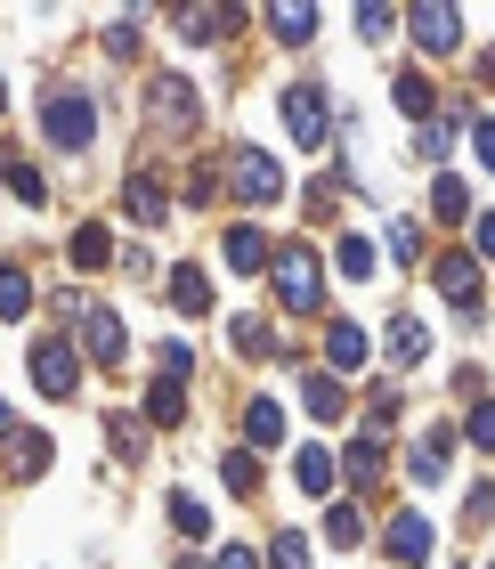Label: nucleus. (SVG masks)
Returning a JSON list of instances; mask_svg holds the SVG:
<instances>
[{
  "mask_svg": "<svg viewBox=\"0 0 495 569\" xmlns=\"http://www.w3.org/2000/svg\"><path fill=\"white\" fill-rule=\"evenodd\" d=\"M269 284H276L284 318H317V309H325V261H317V244H276Z\"/></svg>",
  "mask_w": 495,
  "mask_h": 569,
  "instance_id": "f257e3e1",
  "label": "nucleus"
},
{
  "mask_svg": "<svg viewBox=\"0 0 495 569\" xmlns=\"http://www.w3.org/2000/svg\"><path fill=\"white\" fill-rule=\"evenodd\" d=\"M147 122L163 139H188L203 122V90L188 82V73H154V82H147Z\"/></svg>",
  "mask_w": 495,
  "mask_h": 569,
  "instance_id": "f03ea898",
  "label": "nucleus"
},
{
  "mask_svg": "<svg viewBox=\"0 0 495 569\" xmlns=\"http://www.w3.org/2000/svg\"><path fill=\"white\" fill-rule=\"evenodd\" d=\"M41 131H49V147L82 154V147L98 139V98H90V90H49V98H41Z\"/></svg>",
  "mask_w": 495,
  "mask_h": 569,
  "instance_id": "7ed1b4c3",
  "label": "nucleus"
},
{
  "mask_svg": "<svg viewBox=\"0 0 495 569\" xmlns=\"http://www.w3.org/2000/svg\"><path fill=\"white\" fill-rule=\"evenodd\" d=\"M65 318H73V342H82L98 367H122V350H130V333L114 309H98V301H65Z\"/></svg>",
  "mask_w": 495,
  "mask_h": 569,
  "instance_id": "20e7f679",
  "label": "nucleus"
},
{
  "mask_svg": "<svg viewBox=\"0 0 495 569\" xmlns=\"http://www.w3.org/2000/svg\"><path fill=\"white\" fill-rule=\"evenodd\" d=\"M220 179H228V188H236L244 203H276V196H284V171H276V154H260V147H228Z\"/></svg>",
  "mask_w": 495,
  "mask_h": 569,
  "instance_id": "39448f33",
  "label": "nucleus"
},
{
  "mask_svg": "<svg viewBox=\"0 0 495 569\" xmlns=\"http://www.w3.org/2000/svg\"><path fill=\"white\" fill-rule=\"evenodd\" d=\"M276 114H284V131H293V147H325L333 107H325V90H317V82H293V90L276 98Z\"/></svg>",
  "mask_w": 495,
  "mask_h": 569,
  "instance_id": "423d86ee",
  "label": "nucleus"
},
{
  "mask_svg": "<svg viewBox=\"0 0 495 569\" xmlns=\"http://www.w3.org/2000/svg\"><path fill=\"white\" fill-rule=\"evenodd\" d=\"M33 382H41L49 399H73V391H82V358H73V342L41 333V342H33Z\"/></svg>",
  "mask_w": 495,
  "mask_h": 569,
  "instance_id": "0eeeda50",
  "label": "nucleus"
},
{
  "mask_svg": "<svg viewBox=\"0 0 495 569\" xmlns=\"http://www.w3.org/2000/svg\"><path fill=\"white\" fill-rule=\"evenodd\" d=\"M431 277H438V293H447V301L463 309V318H472V309H479V293H487L472 252H438V261H431Z\"/></svg>",
  "mask_w": 495,
  "mask_h": 569,
  "instance_id": "6e6552de",
  "label": "nucleus"
},
{
  "mask_svg": "<svg viewBox=\"0 0 495 569\" xmlns=\"http://www.w3.org/2000/svg\"><path fill=\"white\" fill-rule=\"evenodd\" d=\"M406 33L423 58H455V41H463V17L455 9H406Z\"/></svg>",
  "mask_w": 495,
  "mask_h": 569,
  "instance_id": "1a4fd4ad",
  "label": "nucleus"
},
{
  "mask_svg": "<svg viewBox=\"0 0 495 569\" xmlns=\"http://www.w3.org/2000/svg\"><path fill=\"white\" fill-rule=\"evenodd\" d=\"M431 546H438V537H431L423 512H390V529H382V553L390 561H431Z\"/></svg>",
  "mask_w": 495,
  "mask_h": 569,
  "instance_id": "9d476101",
  "label": "nucleus"
},
{
  "mask_svg": "<svg viewBox=\"0 0 495 569\" xmlns=\"http://www.w3.org/2000/svg\"><path fill=\"white\" fill-rule=\"evenodd\" d=\"M325 367H333V375H357V367H366V333H357L350 318L325 326Z\"/></svg>",
  "mask_w": 495,
  "mask_h": 569,
  "instance_id": "9b49d317",
  "label": "nucleus"
},
{
  "mask_svg": "<svg viewBox=\"0 0 495 569\" xmlns=\"http://www.w3.org/2000/svg\"><path fill=\"white\" fill-rule=\"evenodd\" d=\"M220 252H228V269H236V277H252V269H269V252H276V244L260 237V228H244V220H236V228H228V244H220Z\"/></svg>",
  "mask_w": 495,
  "mask_h": 569,
  "instance_id": "f8f14e48",
  "label": "nucleus"
},
{
  "mask_svg": "<svg viewBox=\"0 0 495 569\" xmlns=\"http://www.w3.org/2000/svg\"><path fill=\"white\" fill-rule=\"evenodd\" d=\"M293 480H301V497H333L342 463H333V448H301V456H293Z\"/></svg>",
  "mask_w": 495,
  "mask_h": 569,
  "instance_id": "ddd939ff",
  "label": "nucleus"
},
{
  "mask_svg": "<svg viewBox=\"0 0 495 569\" xmlns=\"http://www.w3.org/2000/svg\"><path fill=\"white\" fill-rule=\"evenodd\" d=\"M65 261H73V269H107V261H114V237H107V220H82V228H73Z\"/></svg>",
  "mask_w": 495,
  "mask_h": 569,
  "instance_id": "4468645a",
  "label": "nucleus"
},
{
  "mask_svg": "<svg viewBox=\"0 0 495 569\" xmlns=\"http://www.w3.org/2000/svg\"><path fill=\"white\" fill-rule=\"evenodd\" d=\"M342 463H350V480H357V488H374V480H382V463H390V456H382V431H357L350 448H342Z\"/></svg>",
  "mask_w": 495,
  "mask_h": 569,
  "instance_id": "2eb2a0df",
  "label": "nucleus"
},
{
  "mask_svg": "<svg viewBox=\"0 0 495 569\" xmlns=\"http://www.w3.org/2000/svg\"><path fill=\"white\" fill-rule=\"evenodd\" d=\"M122 212L154 228V220H163V212H171V196H163V179H147V171H139V179H130V188H122Z\"/></svg>",
  "mask_w": 495,
  "mask_h": 569,
  "instance_id": "dca6fc26",
  "label": "nucleus"
},
{
  "mask_svg": "<svg viewBox=\"0 0 495 569\" xmlns=\"http://www.w3.org/2000/svg\"><path fill=\"white\" fill-rule=\"evenodd\" d=\"M325 546H342V553H350V546H366V512H357L350 497H333V505H325Z\"/></svg>",
  "mask_w": 495,
  "mask_h": 569,
  "instance_id": "f3484780",
  "label": "nucleus"
},
{
  "mask_svg": "<svg viewBox=\"0 0 495 569\" xmlns=\"http://www.w3.org/2000/svg\"><path fill=\"white\" fill-rule=\"evenodd\" d=\"M244 439H252V448H284V407L276 399H252L244 407Z\"/></svg>",
  "mask_w": 495,
  "mask_h": 569,
  "instance_id": "a211bd4d",
  "label": "nucleus"
},
{
  "mask_svg": "<svg viewBox=\"0 0 495 569\" xmlns=\"http://www.w3.org/2000/svg\"><path fill=\"white\" fill-rule=\"evenodd\" d=\"M390 358H398V367H423V358H431L423 318H390Z\"/></svg>",
  "mask_w": 495,
  "mask_h": 569,
  "instance_id": "6ab92c4d",
  "label": "nucleus"
},
{
  "mask_svg": "<svg viewBox=\"0 0 495 569\" xmlns=\"http://www.w3.org/2000/svg\"><path fill=\"white\" fill-rule=\"evenodd\" d=\"M171 301L188 309V318H203V309H212V277H203L195 261H188V269H171Z\"/></svg>",
  "mask_w": 495,
  "mask_h": 569,
  "instance_id": "aec40b11",
  "label": "nucleus"
},
{
  "mask_svg": "<svg viewBox=\"0 0 495 569\" xmlns=\"http://www.w3.org/2000/svg\"><path fill=\"white\" fill-rule=\"evenodd\" d=\"M220 480H228V497H252V488H260V456L252 448H228L220 456Z\"/></svg>",
  "mask_w": 495,
  "mask_h": 569,
  "instance_id": "412c9836",
  "label": "nucleus"
},
{
  "mask_svg": "<svg viewBox=\"0 0 495 569\" xmlns=\"http://www.w3.org/2000/svg\"><path fill=\"white\" fill-rule=\"evenodd\" d=\"M24 309H33V277L17 261H0V318H24Z\"/></svg>",
  "mask_w": 495,
  "mask_h": 569,
  "instance_id": "4be33fe9",
  "label": "nucleus"
},
{
  "mask_svg": "<svg viewBox=\"0 0 495 569\" xmlns=\"http://www.w3.org/2000/svg\"><path fill=\"white\" fill-rule=\"evenodd\" d=\"M431 212L447 220V228H455L463 212H472V196H463V179H455V171H438V179H431Z\"/></svg>",
  "mask_w": 495,
  "mask_h": 569,
  "instance_id": "5701e85b",
  "label": "nucleus"
},
{
  "mask_svg": "<svg viewBox=\"0 0 495 569\" xmlns=\"http://www.w3.org/2000/svg\"><path fill=\"white\" fill-rule=\"evenodd\" d=\"M228 333H236V350H244V358H276V326H269V318H236Z\"/></svg>",
  "mask_w": 495,
  "mask_h": 569,
  "instance_id": "b1692460",
  "label": "nucleus"
},
{
  "mask_svg": "<svg viewBox=\"0 0 495 569\" xmlns=\"http://www.w3.org/2000/svg\"><path fill=\"white\" fill-rule=\"evenodd\" d=\"M301 399H309V416H317V423H333V416H342V399H350V391H342L333 375H309V391H301Z\"/></svg>",
  "mask_w": 495,
  "mask_h": 569,
  "instance_id": "393cba45",
  "label": "nucleus"
},
{
  "mask_svg": "<svg viewBox=\"0 0 495 569\" xmlns=\"http://www.w3.org/2000/svg\"><path fill=\"white\" fill-rule=\"evenodd\" d=\"M179 416H188V399H179V382H154V391H147V423H154V431H171Z\"/></svg>",
  "mask_w": 495,
  "mask_h": 569,
  "instance_id": "a878e982",
  "label": "nucleus"
},
{
  "mask_svg": "<svg viewBox=\"0 0 495 569\" xmlns=\"http://www.w3.org/2000/svg\"><path fill=\"white\" fill-rule=\"evenodd\" d=\"M49 472V431H17V480H41Z\"/></svg>",
  "mask_w": 495,
  "mask_h": 569,
  "instance_id": "bb28decb",
  "label": "nucleus"
},
{
  "mask_svg": "<svg viewBox=\"0 0 495 569\" xmlns=\"http://www.w3.org/2000/svg\"><path fill=\"white\" fill-rule=\"evenodd\" d=\"M269 33H276V41H293V49H301L309 33H317V9H269Z\"/></svg>",
  "mask_w": 495,
  "mask_h": 569,
  "instance_id": "cd10ccee",
  "label": "nucleus"
},
{
  "mask_svg": "<svg viewBox=\"0 0 495 569\" xmlns=\"http://www.w3.org/2000/svg\"><path fill=\"white\" fill-rule=\"evenodd\" d=\"M390 98H398V114H414V122L431 114V82H423V73H398V82H390Z\"/></svg>",
  "mask_w": 495,
  "mask_h": 569,
  "instance_id": "c85d7f7f",
  "label": "nucleus"
},
{
  "mask_svg": "<svg viewBox=\"0 0 495 569\" xmlns=\"http://www.w3.org/2000/svg\"><path fill=\"white\" fill-rule=\"evenodd\" d=\"M455 131H463V114H438V122H423V131H414V154H447V147H455Z\"/></svg>",
  "mask_w": 495,
  "mask_h": 569,
  "instance_id": "c756f323",
  "label": "nucleus"
},
{
  "mask_svg": "<svg viewBox=\"0 0 495 569\" xmlns=\"http://www.w3.org/2000/svg\"><path fill=\"white\" fill-rule=\"evenodd\" d=\"M414 480H447V431H431L423 448H414Z\"/></svg>",
  "mask_w": 495,
  "mask_h": 569,
  "instance_id": "7c9ffc66",
  "label": "nucleus"
},
{
  "mask_svg": "<svg viewBox=\"0 0 495 569\" xmlns=\"http://www.w3.org/2000/svg\"><path fill=\"white\" fill-rule=\"evenodd\" d=\"M390 252H398V261H406V269H414V261H423V220H406V212H398V220H390Z\"/></svg>",
  "mask_w": 495,
  "mask_h": 569,
  "instance_id": "2f4dec72",
  "label": "nucleus"
},
{
  "mask_svg": "<svg viewBox=\"0 0 495 569\" xmlns=\"http://www.w3.org/2000/svg\"><path fill=\"white\" fill-rule=\"evenodd\" d=\"M463 423H472V448L495 456V399H472V407H463Z\"/></svg>",
  "mask_w": 495,
  "mask_h": 569,
  "instance_id": "473e14b6",
  "label": "nucleus"
},
{
  "mask_svg": "<svg viewBox=\"0 0 495 569\" xmlns=\"http://www.w3.org/2000/svg\"><path fill=\"white\" fill-rule=\"evenodd\" d=\"M107 439H114V456H130V463L147 456V431H139V416H114V423H107Z\"/></svg>",
  "mask_w": 495,
  "mask_h": 569,
  "instance_id": "72a5a7b5",
  "label": "nucleus"
},
{
  "mask_svg": "<svg viewBox=\"0 0 495 569\" xmlns=\"http://www.w3.org/2000/svg\"><path fill=\"white\" fill-rule=\"evenodd\" d=\"M269 569H309V537H301V529H284L276 546H269Z\"/></svg>",
  "mask_w": 495,
  "mask_h": 569,
  "instance_id": "f704fd0d",
  "label": "nucleus"
},
{
  "mask_svg": "<svg viewBox=\"0 0 495 569\" xmlns=\"http://www.w3.org/2000/svg\"><path fill=\"white\" fill-rule=\"evenodd\" d=\"M107 58H122V66L139 58V17H114L107 24Z\"/></svg>",
  "mask_w": 495,
  "mask_h": 569,
  "instance_id": "c9c22d12",
  "label": "nucleus"
},
{
  "mask_svg": "<svg viewBox=\"0 0 495 569\" xmlns=\"http://www.w3.org/2000/svg\"><path fill=\"white\" fill-rule=\"evenodd\" d=\"M171 521H179V537H203L212 512H203V497H171Z\"/></svg>",
  "mask_w": 495,
  "mask_h": 569,
  "instance_id": "e433bc0d",
  "label": "nucleus"
},
{
  "mask_svg": "<svg viewBox=\"0 0 495 569\" xmlns=\"http://www.w3.org/2000/svg\"><path fill=\"white\" fill-rule=\"evenodd\" d=\"M333 261H342V277H374V244H366V237H342Z\"/></svg>",
  "mask_w": 495,
  "mask_h": 569,
  "instance_id": "4c0bfd02",
  "label": "nucleus"
},
{
  "mask_svg": "<svg viewBox=\"0 0 495 569\" xmlns=\"http://www.w3.org/2000/svg\"><path fill=\"white\" fill-rule=\"evenodd\" d=\"M9 188H17V203H49V179H41L33 163H17V171H9Z\"/></svg>",
  "mask_w": 495,
  "mask_h": 569,
  "instance_id": "58836bf2",
  "label": "nucleus"
},
{
  "mask_svg": "<svg viewBox=\"0 0 495 569\" xmlns=\"http://www.w3.org/2000/svg\"><path fill=\"white\" fill-rule=\"evenodd\" d=\"M487 521H495V480H479L472 505H463V529H487Z\"/></svg>",
  "mask_w": 495,
  "mask_h": 569,
  "instance_id": "ea45409f",
  "label": "nucleus"
},
{
  "mask_svg": "<svg viewBox=\"0 0 495 569\" xmlns=\"http://www.w3.org/2000/svg\"><path fill=\"white\" fill-rule=\"evenodd\" d=\"M357 33H366V41H390V33H398V9H357Z\"/></svg>",
  "mask_w": 495,
  "mask_h": 569,
  "instance_id": "a19ab883",
  "label": "nucleus"
},
{
  "mask_svg": "<svg viewBox=\"0 0 495 569\" xmlns=\"http://www.w3.org/2000/svg\"><path fill=\"white\" fill-rule=\"evenodd\" d=\"M463 131H472V147H479V163L495 171V114H472V122H463Z\"/></svg>",
  "mask_w": 495,
  "mask_h": 569,
  "instance_id": "79ce46f5",
  "label": "nucleus"
},
{
  "mask_svg": "<svg viewBox=\"0 0 495 569\" xmlns=\"http://www.w3.org/2000/svg\"><path fill=\"white\" fill-rule=\"evenodd\" d=\"M472 244H479L472 261H495V212H479V220H472Z\"/></svg>",
  "mask_w": 495,
  "mask_h": 569,
  "instance_id": "37998d69",
  "label": "nucleus"
},
{
  "mask_svg": "<svg viewBox=\"0 0 495 569\" xmlns=\"http://www.w3.org/2000/svg\"><path fill=\"white\" fill-rule=\"evenodd\" d=\"M212 569H260V553H252V546H220V561H212Z\"/></svg>",
  "mask_w": 495,
  "mask_h": 569,
  "instance_id": "c03bdc74",
  "label": "nucleus"
},
{
  "mask_svg": "<svg viewBox=\"0 0 495 569\" xmlns=\"http://www.w3.org/2000/svg\"><path fill=\"white\" fill-rule=\"evenodd\" d=\"M9 171H17V147H9V139H0V179H9Z\"/></svg>",
  "mask_w": 495,
  "mask_h": 569,
  "instance_id": "a18cd8bd",
  "label": "nucleus"
},
{
  "mask_svg": "<svg viewBox=\"0 0 495 569\" xmlns=\"http://www.w3.org/2000/svg\"><path fill=\"white\" fill-rule=\"evenodd\" d=\"M0 439H9V407H0Z\"/></svg>",
  "mask_w": 495,
  "mask_h": 569,
  "instance_id": "49530a36",
  "label": "nucleus"
},
{
  "mask_svg": "<svg viewBox=\"0 0 495 569\" xmlns=\"http://www.w3.org/2000/svg\"><path fill=\"white\" fill-rule=\"evenodd\" d=\"M0 107H9V82H0Z\"/></svg>",
  "mask_w": 495,
  "mask_h": 569,
  "instance_id": "de8ad7c7",
  "label": "nucleus"
}]
</instances>
